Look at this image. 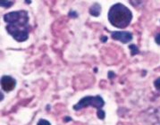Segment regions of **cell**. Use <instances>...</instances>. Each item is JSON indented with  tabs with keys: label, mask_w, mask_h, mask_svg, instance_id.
<instances>
[{
	"label": "cell",
	"mask_w": 160,
	"mask_h": 125,
	"mask_svg": "<svg viewBox=\"0 0 160 125\" xmlns=\"http://www.w3.org/2000/svg\"><path fill=\"white\" fill-rule=\"evenodd\" d=\"M69 16H71V17H77V13L75 12H69Z\"/></svg>",
	"instance_id": "obj_13"
},
{
	"label": "cell",
	"mask_w": 160,
	"mask_h": 125,
	"mask_svg": "<svg viewBox=\"0 0 160 125\" xmlns=\"http://www.w3.org/2000/svg\"><path fill=\"white\" fill-rule=\"evenodd\" d=\"M132 12L128 7L121 3H116L111 6L108 12V21L110 23L118 29H124L131 23Z\"/></svg>",
	"instance_id": "obj_2"
},
{
	"label": "cell",
	"mask_w": 160,
	"mask_h": 125,
	"mask_svg": "<svg viewBox=\"0 0 160 125\" xmlns=\"http://www.w3.org/2000/svg\"><path fill=\"white\" fill-rule=\"evenodd\" d=\"M15 86H16V81L13 77L6 75L1 78V87H2L3 90H5L7 92L11 91L15 88Z\"/></svg>",
	"instance_id": "obj_5"
},
{
	"label": "cell",
	"mask_w": 160,
	"mask_h": 125,
	"mask_svg": "<svg viewBox=\"0 0 160 125\" xmlns=\"http://www.w3.org/2000/svg\"><path fill=\"white\" fill-rule=\"evenodd\" d=\"M97 114H98V118L100 119V120H103V119L105 118V116H106V112H104L102 109H100V110H98Z\"/></svg>",
	"instance_id": "obj_9"
},
{
	"label": "cell",
	"mask_w": 160,
	"mask_h": 125,
	"mask_svg": "<svg viewBox=\"0 0 160 125\" xmlns=\"http://www.w3.org/2000/svg\"><path fill=\"white\" fill-rule=\"evenodd\" d=\"M4 20L7 25L6 30L18 42H23L29 38V15L24 10L6 13Z\"/></svg>",
	"instance_id": "obj_1"
},
{
	"label": "cell",
	"mask_w": 160,
	"mask_h": 125,
	"mask_svg": "<svg viewBox=\"0 0 160 125\" xmlns=\"http://www.w3.org/2000/svg\"><path fill=\"white\" fill-rule=\"evenodd\" d=\"M115 74L113 72H108V78L109 79H112V77H115Z\"/></svg>",
	"instance_id": "obj_14"
},
{
	"label": "cell",
	"mask_w": 160,
	"mask_h": 125,
	"mask_svg": "<svg viewBox=\"0 0 160 125\" xmlns=\"http://www.w3.org/2000/svg\"><path fill=\"white\" fill-rule=\"evenodd\" d=\"M129 48H130V49H131V54H132V56H135V55H137V54L140 53L139 48H137L136 45H130Z\"/></svg>",
	"instance_id": "obj_7"
},
{
	"label": "cell",
	"mask_w": 160,
	"mask_h": 125,
	"mask_svg": "<svg viewBox=\"0 0 160 125\" xmlns=\"http://www.w3.org/2000/svg\"><path fill=\"white\" fill-rule=\"evenodd\" d=\"M13 5V2H12V1H1V3H0V6L2 7H5V8H9Z\"/></svg>",
	"instance_id": "obj_8"
},
{
	"label": "cell",
	"mask_w": 160,
	"mask_h": 125,
	"mask_svg": "<svg viewBox=\"0 0 160 125\" xmlns=\"http://www.w3.org/2000/svg\"><path fill=\"white\" fill-rule=\"evenodd\" d=\"M111 37L113 39L126 44L132 39V34L129 31H113L111 33Z\"/></svg>",
	"instance_id": "obj_4"
},
{
	"label": "cell",
	"mask_w": 160,
	"mask_h": 125,
	"mask_svg": "<svg viewBox=\"0 0 160 125\" xmlns=\"http://www.w3.org/2000/svg\"><path fill=\"white\" fill-rule=\"evenodd\" d=\"M101 40H102V42H106V41L108 40V38L106 37V36H103V37L101 38Z\"/></svg>",
	"instance_id": "obj_15"
},
{
	"label": "cell",
	"mask_w": 160,
	"mask_h": 125,
	"mask_svg": "<svg viewBox=\"0 0 160 125\" xmlns=\"http://www.w3.org/2000/svg\"><path fill=\"white\" fill-rule=\"evenodd\" d=\"M105 105V101L100 96H95V97H84L80 100L76 105L73 106V110L79 111L82 108H85L87 106H93L97 108L98 110H100Z\"/></svg>",
	"instance_id": "obj_3"
},
{
	"label": "cell",
	"mask_w": 160,
	"mask_h": 125,
	"mask_svg": "<svg viewBox=\"0 0 160 125\" xmlns=\"http://www.w3.org/2000/svg\"><path fill=\"white\" fill-rule=\"evenodd\" d=\"M154 86L158 90H160V78H158L156 81H154Z\"/></svg>",
	"instance_id": "obj_11"
},
{
	"label": "cell",
	"mask_w": 160,
	"mask_h": 125,
	"mask_svg": "<svg viewBox=\"0 0 160 125\" xmlns=\"http://www.w3.org/2000/svg\"><path fill=\"white\" fill-rule=\"evenodd\" d=\"M3 98H4L3 97V94H1V100H3Z\"/></svg>",
	"instance_id": "obj_16"
},
{
	"label": "cell",
	"mask_w": 160,
	"mask_h": 125,
	"mask_svg": "<svg viewBox=\"0 0 160 125\" xmlns=\"http://www.w3.org/2000/svg\"><path fill=\"white\" fill-rule=\"evenodd\" d=\"M155 41H156V43L158 44V45H160V33L156 35V37H155Z\"/></svg>",
	"instance_id": "obj_12"
},
{
	"label": "cell",
	"mask_w": 160,
	"mask_h": 125,
	"mask_svg": "<svg viewBox=\"0 0 160 125\" xmlns=\"http://www.w3.org/2000/svg\"><path fill=\"white\" fill-rule=\"evenodd\" d=\"M37 125H51V123H50L48 121L45 120V119H41V120L38 121V122L37 123Z\"/></svg>",
	"instance_id": "obj_10"
},
{
	"label": "cell",
	"mask_w": 160,
	"mask_h": 125,
	"mask_svg": "<svg viewBox=\"0 0 160 125\" xmlns=\"http://www.w3.org/2000/svg\"><path fill=\"white\" fill-rule=\"evenodd\" d=\"M100 12H101V6H100L99 4L95 3V4H93V6H90V15L95 16V17H98V16H99V15H100Z\"/></svg>",
	"instance_id": "obj_6"
}]
</instances>
